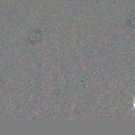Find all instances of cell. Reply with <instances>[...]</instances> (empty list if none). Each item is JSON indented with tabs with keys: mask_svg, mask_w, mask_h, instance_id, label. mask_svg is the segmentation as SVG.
Here are the masks:
<instances>
[{
	"mask_svg": "<svg viewBox=\"0 0 135 135\" xmlns=\"http://www.w3.org/2000/svg\"><path fill=\"white\" fill-rule=\"evenodd\" d=\"M134 105H135V104H134Z\"/></svg>",
	"mask_w": 135,
	"mask_h": 135,
	"instance_id": "obj_1",
	"label": "cell"
}]
</instances>
